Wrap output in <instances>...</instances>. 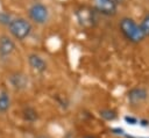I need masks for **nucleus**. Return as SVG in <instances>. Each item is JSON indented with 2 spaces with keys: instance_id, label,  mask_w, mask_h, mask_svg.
I'll return each mask as SVG.
<instances>
[{
  "instance_id": "nucleus-2",
  "label": "nucleus",
  "mask_w": 149,
  "mask_h": 138,
  "mask_svg": "<svg viewBox=\"0 0 149 138\" xmlns=\"http://www.w3.org/2000/svg\"><path fill=\"white\" fill-rule=\"evenodd\" d=\"M120 30L123 34V36L129 39L133 43H139L144 39V36L140 29V26L130 17H123L121 19L119 23Z\"/></svg>"
},
{
  "instance_id": "nucleus-5",
  "label": "nucleus",
  "mask_w": 149,
  "mask_h": 138,
  "mask_svg": "<svg viewBox=\"0 0 149 138\" xmlns=\"http://www.w3.org/2000/svg\"><path fill=\"white\" fill-rule=\"evenodd\" d=\"M94 9L102 15L112 16L116 13L118 3L114 0H93Z\"/></svg>"
},
{
  "instance_id": "nucleus-13",
  "label": "nucleus",
  "mask_w": 149,
  "mask_h": 138,
  "mask_svg": "<svg viewBox=\"0 0 149 138\" xmlns=\"http://www.w3.org/2000/svg\"><path fill=\"white\" fill-rule=\"evenodd\" d=\"M140 29H141V31H142L144 37L149 36V14H147L143 17V20H142V22L140 24Z\"/></svg>"
},
{
  "instance_id": "nucleus-16",
  "label": "nucleus",
  "mask_w": 149,
  "mask_h": 138,
  "mask_svg": "<svg viewBox=\"0 0 149 138\" xmlns=\"http://www.w3.org/2000/svg\"><path fill=\"white\" fill-rule=\"evenodd\" d=\"M35 138H50V137L47 136V135H37Z\"/></svg>"
},
{
  "instance_id": "nucleus-4",
  "label": "nucleus",
  "mask_w": 149,
  "mask_h": 138,
  "mask_svg": "<svg viewBox=\"0 0 149 138\" xmlns=\"http://www.w3.org/2000/svg\"><path fill=\"white\" fill-rule=\"evenodd\" d=\"M149 92L144 87H134L127 93V100L132 106H140L148 99Z\"/></svg>"
},
{
  "instance_id": "nucleus-7",
  "label": "nucleus",
  "mask_w": 149,
  "mask_h": 138,
  "mask_svg": "<svg viewBox=\"0 0 149 138\" xmlns=\"http://www.w3.org/2000/svg\"><path fill=\"white\" fill-rule=\"evenodd\" d=\"M28 64L31 67V70H34L36 73H44L48 68L47 61L36 53H31L28 56Z\"/></svg>"
},
{
  "instance_id": "nucleus-11",
  "label": "nucleus",
  "mask_w": 149,
  "mask_h": 138,
  "mask_svg": "<svg viewBox=\"0 0 149 138\" xmlns=\"http://www.w3.org/2000/svg\"><path fill=\"white\" fill-rule=\"evenodd\" d=\"M22 117L26 122H29V123H34L35 121H37L38 118V114L36 111L35 108L33 107H24L23 110H22Z\"/></svg>"
},
{
  "instance_id": "nucleus-15",
  "label": "nucleus",
  "mask_w": 149,
  "mask_h": 138,
  "mask_svg": "<svg viewBox=\"0 0 149 138\" xmlns=\"http://www.w3.org/2000/svg\"><path fill=\"white\" fill-rule=\"evenodd\" d=\"M125 121H126L128 124H130V125H135V124L139 123V121H137L135 117H132V116H126V117H125Z\"/></svg>"
},
{
  "instance_id": "nucleus-9",
  "label": "nucleus",
  "mask_w": 149,
  "mask_h": 138,
  "mask_svg": "<svg viewBox=\"0 0 149 138\" xmlns=\"http://www.w3.org/2000/svg\"><path fill=\"white\" fill-rule=\"evenodd\" d=\"M77 17H78V21L80 22V24H83V26H92V23L94 21L93 9L87 8V7H83L80 10L77 12Z\"/></svg>"
},
{
  "instance_id": "nucleus-17",
  "label": "nucleus",
  "mask_w": 149,
  "mask_h": 138,
  "mask_svg": "<svg viewBox=\"0 0 149 138\" xmlns=\"http://www.w3.org/2000/svg\"><path fill=\"white\" fill-rule=\"evenodd\" d=\"M83 138H95V137H93V136H85V137H83Z\"/></svg>"
},
{
  "instance_id": "nucleus-18",
  "label": "nucleus",
  "mask_w": 149,
  "mask_h": 138,
  "mask_svg": "<svg viewBox=\"0 0 149 138\" xmlns=\"http://www.w3.org/2000/svg\"><path fill=\"white\" fill-rule=\"evenodd\" d=\"M114 1H115V2H116V3H119V2H120V1H121V0H114Z\"/></svg>"
},
{
  "instance_id": "nucleus-19",
  "label": "nucleus",
  "mask_w": 149,
  "mask_h": 138,
  "mask_svg": "<svg viewBox=\"0 0 149 138\" xmlns=\"http://www.w3.org/2000/svg\"><path fill=\"white\" fill-rule=\"evenodd\" d=\"M144 138H149V137H144Z\"/></svg>"
},
{
  "instance_id": "nucleus-12",
  "label": "nucleus",
  "mask_w": 149,
  "mask_h": 138,
  "mask_svg": "<svg viewBox=\"0 0 149 138\" xmlns=\"http://www.w3.org/2000/svg\"><path fill=\"white\" fill-rule=\"evenodd\" d=\"M99 116L107 121V122H112V121H115L118 118V114L114 109H111V108H104L99 111Z\"/></svg>"
},
{
  "instance_id": "nucleus-8",
  "label": "nucleus",
  "mask_w": 149,
  "mask_h": 138,
  "mask_svg": "<svg viewBox=\"0 0 149 138\" xmlns=\"http://www.w3.org/2000/svg\"><path fill=\"white\" fill-rule=\"evenodd\" d=\"M9 83L12 85V87L14 89L21 90V89H24L27 87L28 79H27V77L23 73L15 72V73H13V74L9 75Z\"/></svg>"
},
{
  "instance_id": "nucleus-10",
  "label": "nucleus",
  "mask_w": 149,
  "mask_h": 138,
  "mask_svg": "<svg viewBox=\"0 0 149 138\" xmlns=\"http://www.w3.org/2000/svg\"><path fill=\"white\" fill-rule=\"evenodd\" d=\"M12 106V99L7 90L0 92V115H5L9 111Z\"/></svg>"
},
{
  "instance_id": "nucleus-6",
  "label": "nucleus",
  "mask_w": 149,
  "mask_h": 138,
  "mask_svg": "<svg viewBox=\"0 0 149 138\" xmlns=\"http://www.w3.org/2000/svg\"><path fill=\"white\" fill-rule=\"evenodd\" d=\"M15 51V43L8 35H0V57L8 58Z\"/></svg>"
},
{
  "instance_id": "nucleus-1",
  "label": "nucleus",
  "mask_w": 149,
  "mask_h": 138,
  "mask_svg": "<svg viewBox=\"0 0 149 138\" xmlns=\"http://www.w3.org/2000/svg\"><path fill=\"white\" fill-rule=\"evenodd\" d=\"M7 27L10 36L17 41H24L33 31L31 23L23 17H13Z\"/></svg>"
},
{
  "instance_id": "nucleus-3",
  "label": "nucleus",
  "mask_w": 149,
  "mask_h": 138,
  "mask_svg": "<svg viewBox=\"0 0 149 138\" xmlns=\"http://www.w3.org/2000/svg\"><path fill=\"white\" fill-rule=\"evenodd\" d=\"M29 19L36 24H44L49 20V9L41 2H35L28 8Z\"/></svg>"
},
{
  "instance_id": "nucleus-14",
  "label": "nucleus",
  "mask_w": 149,
  "mask_h": 138,
  "mask_svg": "<svg viewBox=\"0 0 149 138\" xmlns=\"http://www.w3.org/2000/svg\"><path fill=\"white\" fill-rule=\"evenodd\" d=\"M13 20L12 15L5 10H0V24L1 26H8L10 23V21Z\"/></svg>"
}]
</instances>
